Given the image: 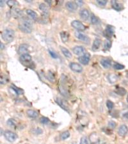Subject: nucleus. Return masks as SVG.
Segmentation results:
<instances>
[{
	"mask_svg": "<svg viewBox=\"0 0 128 144\" xmlns=\"http://www.w3.org/2000/svg\"><path fill=\"white\" fill-rule=\"evenodd\" d=\"M19 28L23 32L26 33H32L33 30V24L31 20L27 17H23L20 20L19 23Z\"/></svg>",
	"mask_w": 128,
	"mask_h": 144,
	"instance_id": "1",
	"label": "nucleus"
},
{
	"mask_svg": "<svg viewBox=\"0 0 128 144\" xmlns=\"http://www.w3.org/2000/svg\"><path fill=\"white\" fill-rule=\"evenodd\" d=\"M15 37V32L12 29H5L2 33V38L5 42L10 43L13 41Z\"/></svg>",
	"mask_w": 128,
	"mask_h": 144,
	"instance_id": "2",
	"label": "nucleus"
},
{
	"mask_svg": "<svg viewBox=\"0 0 128 144\" xmlns=\"http://www.w3.org/2000/svg\"><path fill=\"white\" fill-rule=\"evenodd\" d=\"M4 136L10 142H14L18 138V136L15 133L11 131H6L4 133Z\"/></svg>",
	"mask_w": 128,
	"mask_h": 144,
	"instance_id": "3",
	"label": "nucleus"
},
{
	"mask_svg": "<svg viewBox=\"0 0 128 144\" xmlns=\"http://www.w3.org/2000/svg\"><path fill=\"white\" fill-rule=\"evenodd\" d=\"M90 60V54L89 53H85L78 58V61L79 63L83 65H88Z\"/></svg>",
	"mask_w": 128,
	"mask_h": 144,
	"instance_id": "4",
	"label": "nucleus"
},
{
	"mask_svg": "<svg viewBox=\"0 0 128 144\" xmlns=\"http://www.w3.org/2000/svg\"><path fill=\"white\" fill-rule=\"evenodd\" d=\"M114 33H115V28L113 26L108 25L104 32V35L106 37L110 38L113 35Z\"/></svg>",
	"mask_w": 128,
	"mask_h": 144,
	"instance_id": "5",
	"label": "nucleus"
},
{
	"mask_svg": "<svg viewBox=\"0 0 128 144\" xmlns=\"http://www.w3.org/2000/svg\"><path fill=\"white\" fill-rule=\"evenodd\" d=\"M69 67L73 71L77 73H80L83 71V67L79 64L75 62H71L69 64Z\"/></svg>",
	"mask_w": 128,
	"mask_h": 144,
	"instance_id": "6",
	"label": "nucleus"
},
{
	"mask_svg": "<svg viewBox=\"0 0 128 144\" xmlns=\"http://www.w3.org/2000/svg\"><path fill=\"white\" fill-rule=\"evenodd\" d=\"M71 25L73 28L79 31H84L85 30V28H86L84 24L81 22L79 21H78V20L73 21L71 23Z\"/></svg>",
	"mask_w": 128,
	"mask_h": 144,
	"instance_id": "7",
	"label": "nucleus"
},
{
	"mask_svg": "<svg viewBox=\"0 0 128 144\" xmlns=\"http://www.w3.org/2000/svg\"><path fill=\"white\" fill-rule=\"evenodd\" d=\"M75 35H76V37L78 39L80 40H81V41H83V42H84L87 43V44L89 43V42H90V38H89L88 36H87L86 35L83 34V33H81V32H76Z\"/></svg>",
	"mask_w": 128,
	"mask_h": 144,
	"instance_id": "8",
	"label": "nucleus"
},
{
	"mask_svg": "<svg viewBox=\"0 0 128 144\" xmlns=\"http://www.w3.org/2000/svg\"><path fill=\"white\" fill-rule=\"evenodd\" d=\"M56 101L57 104L62 108L63 110H65L66 111H69V108L67 106V104L66 103V102L65 100H63V99H60V98H56Z\"/></svg>",
	"mask_w": 128,
	"mask_h": 144,
	"instance_id": "9",
	"label": "nucleus"
},
{
	"mask_svg": "<svg viewBox=\"0 0 128 144\" xmlns=\"http://www.w3.org/2000/svg\"><path fill=\"white\" fill-rule=\"evenodd\" d=\"M65 7L67 8L68 10L70 12H75L78 9V5L76 4L75 2H68L65 4Z\"/></svg>",
	"mask_w": 128,
	"mask_h": 144,
	"instance_id": "10",
	"label": "nucleus"
},
{
	"mask_svg": "<svg viewBox=\"0 0 128 144\" xmlns=\"http://www.w3.org/2000/svg\"><path fill=\"white\" fill-rule=\"evenodd\" d=\"M12 16L15 18H19L23 16V12L18 8H13L11 11Z\"/></svg>",
	"mask_w": 128,
	"mask_h": 144,
	"instance_id": "11",
	"label": "nucleus"
},
{
	"mask_svg": "<svg viewBox=\"0 0 128 144\" xmlns=\"http://www.w3.org/2000/svg\"><path fill=\"white\" fill-rule=\"evenodd\" d=\"M79 16H80L81 18L82 19L87 21L90 17V13H89V10L87 9L84 8V9H82L80 10V12H79Z\"/></svg>",
	"mask_w": 128,
	"mask_h": 144,
	"instance_id": "12",
	"label": "nucleus"
},
{
	"mask_svg": "<svg viewBox=\"0 0 128 144\" xmlns=\"http://www.w3.org/2000/svg\"><path fill=\"white\" fill-rule=\"evenodd\" d=\"M102 66L105 69H109L111 65V62L110 59L108 58H103L100 62Z\"/></svg>",
	"mask_w": 128,
	"mask_h": 144,
	"instance_id": "13",
	"label": "nucleus"
},
{
	"mask_svg": "<svg viewBox=\"0 0 128 144\" xmlns=\"http://www.w3.org/2000/svg\"><path fill=\"white\" fill-rule=\"evenodd\" d=\"M32 56L30 54H28V53H25V54H21L20 56V60L22 62H25V63H29L30 62L32 61Z\"/></svg>",
	"mask_w": 128,
	"mask_h": 144,
	"instance_id": "14",
	"label": "nucleus"
},
{
	"mask_svg": "<svg viewBox=\"0 0 128 144\" xmlns=\"http://www.w3.org/2000/svg\"><path fill=\"white\" fill-rule=\"evenodd\" d=\"M73 50L74 54L76 55H81L86 51L85 49L83 46H76L75 48H73Z\"/></svg>",
	"mask_w": 128,
	"mask_h": 144,
	"instance_id": "15",
	"label": "nucleus"
},
{
	"mask_svg": "<svg viewBox=\"0 0 128 144\" xmlns=\"http://www.w3.org/2000/svg\"><path fill=\"white\" fill-rule=\"evenodd\" d=\"M28 51V45L26 44H22L19 46L18 49L19 54H25Z\"/></svg>",
	"mask_w": 128,
	"mask_h": 144,
	"instance_id": "16",
	"label": "nucleus"
},
{
	"mask_svg": "<svg viewBox=\"0 0 128 144\" xmlns=\"http://www.w3.org/2000/svg\"><path fill=\"white\" fill-rule=\"evenodd\" d=\"M118 133L120 136H125L127 133V126L125 125H122L118 130Z\"/></svg>",
	"mask_w": 128,
	"mask_h": 144,
	"instance_id": "17",
	"label": "nucleus"
},
{
	"mask_svg": "<svg viewBox=\"0 0 128 144\" xmlns=\"http://www.w3.org/2000/svg\"><path fill=\"white\" fill-rule=\"evenodd\" d=\"M111 5H112L113 8L115 9V10L118 11V12L124 9V7H123L122 5L118 3L117 1H114V0L112 1V2H111Z\"/></svg>",
	"mask_w": 128,
	"mask_h": 144,
	"instance_id": "18",
	"label": "nucleus"
},
{
	"mask_svg": "<svg viewBox=\"0 0 128 144\" xmlns=\"http://www.w3.org/2000/svg\"><path fill=\"white\" fill-rule=\"evenodd\" d=\"M39 9L40 10L41 12L43 13V14L46 16H48L49 15V9H48V6L44 3H40L39 5Z\"/></svg>",
	"mask_w": 128,
	"mask_h": 144,
	"instance_id": "19",
	"label": "nucleus"
},
{
	"mask_svg": "<svg viewBox=\"0 0 128 144\" xmlns=\"http://www.w3.org/2000/svg\"><path fill=\"white\" fill-rule=\"evenodd\" d=\"M60 37L63 42H67L68 40H69L70 35H69V33L67 32L62 31V32H60Z\"/></svg>",
	"mask_w": 128,
	"mask_h": 144,
	"instance_id": "20",
	"label": "nucleus"
},
{
	"mask_svg": "<svg viewBox=\"0 0 128 144\" xmlns=\"http://www.w3.org/2000/svg\"><path fill=\"white\" fill-rule=\"evenodd\" d=\"M101 44V40L99 38H97L94 40V43L92 45V50L93 51H96L100 48Z\"/></svg>",
	"mask_w": 128,
	"mask_h": 144,
	"instance_id": "21",
	"label": "nucleus"
},
{
	"mask_svg": "<svg viewBox=\"0 0 128 144\" xmlns=\"http://www.w3.org/2000/svg\"><path fill=\"white\" fill-rule=\"evenodd\" d=\"M27 115L30 118H32V119H35L38 116V113L37 111L33 110H28L26 111Z\"/></svg>",
	"mask_w": 128,
	"mask_h": 144,
	"instance_id": "22",
	"label": "nucleus"
},
{
	"mask_svg": "<svg viewBox=\"0 0 128 144\" xmlns=\"http://www.w3.org/2000/svg\"><path fill=\"white\" fill-rule=\"evenodd\" d=\"M9 81V78L8 76L5 74H0V84L1 85H5Z\"/></svg>",
	"mask_w": 128,
	"mask_h": 144,
	"instance_id": "23",
	"label": "nucleus"
},
{
	"mask_svg": "<svg viewBox=\"0 0 128 144\" xmlns=\"http://www.w3.org/2000/svg\"><path fill=\"white\" fill-rule=\"evenodd\" d=\"M61 51H62L63 55L65 56L67 58H72L73 55H72L71 53L69 51V50H68L67 48H63V47H61Z\"/></svg>",
	"mask_w": 128,
	"mask_h": 144,
	"instance_id": "24",
	"label": "nucleus"
},
{
	"mask_svg": "<svg viewBox=\"0 0 128 144\" xmlns=\"http://www.w3.org/2000/svg\"><path fill=\"white\" fill-rule=\"evenodd\" d=\"M26 13L28 16H30L34 20H37V18H38V15L37 13L35 12L34 10L31 9H28L26 10Z\"/></svg>",
	"mask_w": 128,
	"mask_h": 144,
	"instance_id": "25",
	"label": "nucleus"
},
{
	"mask_svg": "<svg viewBox=\"0 0 128 144\" xmlns=\"http://www.w3.org/2000/svg\"><path fill=\"white\" fill-rule=\"evenodd\" d=\"M11 89H12V90L14 91V92L18 95H22V94H24V90H23V89H19V88H17V87H16L15 85H12V87H11Z\"/></svg>",
	"mask_w": 128,
	"mask_h": 144,
	"instance_id": "26",
	"label": "nucleus"
},
{
	"mask_svg": "<svg viewBox=\"0 0 128 144\" xmlns=\"http://www.w3.org/2000/svg\"><path fill=\"white\" fill-rule=\"evenodd\" d=\"M7 124H8L10 127L16 128L17 126V121L15 120V119H10L7 120Z\"/></svg>",
	"mask_w": 128,
	"mask_h": 144,
	"instance_id": "27",
	"label": "nucleus"
},
{
	"mask_svg": "<svg viewBox=\"0 0 128 144\" xmlns=\"http://www.w3.org/2000/svg\"><path fill=\"white\" fill-rule=\"evenodd\" d=\"M115 92L119 95H121V96H124L125 94H127V90H125L124 88L122 87H119L117 89V90H115Z\"/></svg>",
	"mask_w": 128,
	"mask_h": 144,
	"instance_id": "28",
	"label": "nucleus"
},
{
	"mask_svg": "<svg viewBox=\"0 0 128 144\" xmlns=\"http://www.w3.org/2000/svg\"><path fill=\"white\" fill-rule=\"evenodd\" d=\"M70 133L69 131H64V132L62 133V134L60 135V138L62 139V140H65L66 139H67L70 136Z\"/></svg>",
	"mask_w": 128,
	"mask_h": 144,
	"instance_id": "29",
	"label": "nucleus"
},
{
	"mask_svg": "<svg viewBox=\"0 0 128 144\" xmlns=\"http://www.w3.org/2000/svg\"><path fill=\"white\" fill-rule=\"evenodd\" d=\"M90 20H91V23L93 24H97L98 23H99V20L96 16L94 14H92L90 16Z\"/></svg>",
	"mask_w": 128,
	"mask_h": 144,
	"instance_id": "30",
	"label": "nucleus"
},
{
	"mask_svg": "<svg viewBox=\"0 0 128 144\" xmlns=\"http://www.w3.org/2000/svg\"><path fill=\"white\" fill-rule=\"evenodd\" d=\"M111 41L110 40H106L105 41V42L104 44V50L107 51L111 48Z\"/></svg>",
	"mask_w": 128,
	"mask_h": 144,
	"instance_id": "31",
	"label": "nucleus"
},
{
	"mask_svg": "<svg viewBox=\"0 0 128 144\" xmlns=\"http://www.w3.org/2000/svg\"><path fill=\"white\" fill-rule=\"evenodd\" d=\"M113 67L116 70H122L125 68V66L122 64H119V63H115L113 65Z\"/></svg>",
	"mask_w": 128,
	"mask_h": 144,
	"instance_id": "32",
	"label": "nucleus"
},
{
	"mask_svg": "<svg viewBox=\"0 0 128 144\" xmlns=\"http://www.w3.org/2000/svg\"><path fill=\"white\" fill-rule=\"evenodd\" d=\"M7 3L8 5V6H9L11 8H15V7L18 5V3L17 2H16V1H12V0L8 1L7 2Z\"/></svg>",
	"mask_w": 128,
	"mask_h": 144,
	"instance_id": "33",
	"label": "nucleus"
},
{
	"mask_svg": "<svg viewBox=\"0 0 128 144\" xmlns=\"http://www.w3.org/2000/svg\"><path fill=\"white\" fill-rule=\"evenodd\" d=\"M40 122L42 124H47L49 122V119L48 118L45 117H42L40 119Z\"/></svg>",
	"mask_w": 128,
	"mask_h": 144,
	"instance_id": "34",
	"label": "nucleus"
},
{
	"mask_svg": "<svg viewBox=\"0 0 128 144\" xmlns=\"http://www.w3.org/2000/svg\"><path fill=\"white\" fill-rule=\"evenodd\" d=\"M79 144H90L89 143V139L87 136H83L80 140V143Z\"/></svg>",
	"mask_w": 128,
	"mask_h": 144,
	"instance_id": "35",
	"label": "nucleus"
},
{
	"mask_svg": "<svg viewBox=\"0 0 128 144\" xmlns=\"http://www.w3.org/2000/svg\"><path fill=\"white\" fill-rule=\"evenodd\" d=\"M106 106L109 110H112L114 107V104L112 101L110 100H108L106 101Z\"/></svg>",
	"mask_w": 128,
	"mask_h": 144,
	"instance_id": "36",
	"label": "nucleus"
},
{
	"mask_svg": "<svg viewBox=\"0 0 128 144\" xmlns=\"http://www.w3.org/2000/svg\"><path fill=\"white\" fill-rule=\"evenodd\" d=\"M97 3L99 5L101 6V7H104V6H105L107 4L108 1H106V0H97Z\"/></svg>",
	"mask_w": 128,
	"mask_h": 144,
	"instance_id": "37",
	"label": "nucleus"
},
{
	"mask_svg": "<svg viewBox=\"0 0 128 144\" xmlns=\"http://www.w3.org/2000/svg\"><path fill=\"white\" fill-rule=\"evenodd\" d=\"M48 51H49V53L50 54V55L51 56L52 58H54V59H56V58H58V54H57L55 52L51 50V49H49Z\"/></svg>",
	"mask_w": 128,
	"mask_h": 144,
	"instance_id": "38",
	"label": "nucleus"
},
{
	"mask_svg": "<svg viewBox=\"0 0 128 144\" xmlns=\"http://www.w3.org/2000/svg\"><path fill=\"white\" fill-rule=\"evenodd\" d=\"M117 126V124L115 122L113 121V120H111L108 122V126L111 129H114Z\"/></svg>",
	"mask_w": 128,
	"mask_h": 144,
	"instance_id": "39",
	"label": "nucleus"
},
{
	"mask_svg": "<svg viewBox=\"0 0 128 144\" xmlns=\"http://www.w3.org/2000/svg\"><path fill=\"white\" fill-rule=\"evenodd\" d=\"M42 133V130L40 128H37L35 129V134L37 135H40Z\"/></svg>",
	"mask_w": 128,
	"mask_h": 144,
	"instance_id": "40",
	"label": "nucleus"
},
{
	"mask_svg": "<svg viewBox=\"0 0 128 144\" xmlns=\"http://www.w3.org/2000/svg\"><path fill=\"white\" fill-rule=\"evenodd\" d=\"M76 3V4L77 5H78V6H81L82 5H83V2H82V1H76V2H75Z\"/></svg>",
	"mask_w": 128,
	"mask_h": 144,
	"instance_id": "41",
	"label": "nucleus"
},
{
	"mask_svg": "<svg viewBox=\"0 0 128 144\" xmlns=\"http://www.w3.org/2000/svg\"><path fill=\"white\" fill-rule=\"evenodd\" d=\"M5 4V2L3 1V0H0V7H4Z\"/></svg>",
	"mask_w": 128,
	"mask_h": 144,
	"instance_id": "42",
	"label": "nucleus"
},
{
	"mask_svg": "<svg viewBox=\"0 0 128 144\" xmlns=\"http://www.w3.org/2000/svg\"><path fill=\"white\" fill-rule=\"evenodd\" d=\"M4 49V44H2V43L1 42V41H0V49Z\"/></svg>",
	"mask_w": 128,
	"mask_h": 144,
	"instance_id": "43",
	"label": "nucleus"
},
{
	"mask_svg": "<svg viewBox=\"0 0 128 144\" xmlns=\"http://www.w3.org/2000/svg\"><path fill=\"white\" fill-rule=\"evenodd\" d=\"M46 2H47V3H48V4H49V5H51V1H49V2H48V0H46Z\"/></svg>",
	"mask_w": 128,
	"mask_h": 144,
	"instance_id": "44",
	"label": "nucleus"
}]
</instances>
